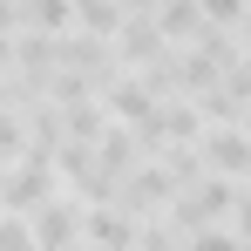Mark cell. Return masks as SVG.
I'll return each instance as SVG.
<instances>
[{
	"label": "cell",
	"mask_w": 251,
	"mask_h": 251,
	"mask_svg": "<svg viewBox=\"0 0 251 251\" xmlns=\"http://www.w3.org/2000/svg\"><path fill=\"white\" fill-rule=\"evenodd\" d=\"M27 224V245L34 251H75L82 245V204L75 197H54V204H41L34 217H21Z\"/></svg>",
	"instance_id": "2"
},
{
	"label": "cell",
	"mask_w": 251,
	"mask_h": 251,
	"mask_svg": "<svg viewBox=\"0 0 251 251\" xmlns=\"http://www.w3.org/2000/svg\"><path fill=\"white\" fill-rule=\"evenodd\" d=\"M41 204H54V170L48 156L21 150V163L0 170V217H34Z\"/></svg>",
	"instance_id": "1"
},
{
	"label": "cell",
	"mask_w": 251,
	"mask_h": 251,
	"mask_svg": "<svg viewBox=\"0 0 251 251\" xmlns=\"http://www.w3.org/2000/svg\"><path fill=\"white\" fill-rule=\"evenodd\" d=\"M0 251H34V245H27V224H21V217H0Z\"/></svg>",
	"instance_id": "4"
},
{
	"label": "cell",
	"mask_w": 251,
	"mask_h": 251,
	"mask_svg": "<svg viewBox=\"0 0 251 251\" xmlns=\"http://www.w3.org/2000/svg\"><path fill=\"white\" fill-rule=\"evenodd\" d=\"M197 156H204V170L217 176V183H245L251 136H245V129H204V136H197Z\"/></svg>",
	"instance_id": "3"
}]
</instances>
